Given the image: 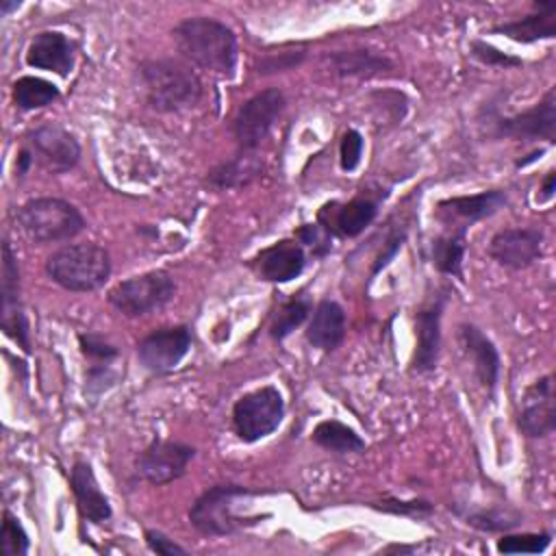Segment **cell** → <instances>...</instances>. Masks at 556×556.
Returning a JSON list of instances; mask_svg holds the SVG:
<instances>
[{"label": "cell", "instance_id": "6da1fadb", "mask_svg": "<svg viewBox=\"0 0 556 556\" xmlns=\"http://www.w3.org/2000/svg\"><path fill=\"white\" fill-rule=\"evenodd\" d=\"M174 41L178 52L202 70L230 78L237 67V37L230 26L215 17L195 15L176 24Z\"/></svg>", "mask_w": 556, "mask_h": 556}, {"label": "cell", "instance_id": "7a4b0ae2", "mask_svg": "<svg viewBox=\"0 0 556 556\" xmlns=\"http://www.w3.org/2000/svg\"><path fill=\"white\" fill-rule=\"evenodd\" d=\"M139 76L148 104L161 113L191 109L202 98L198 74L176 59H152L139 65Z\"/></svg>", "mask_w": 556, "mask_h": 556}, {"label": "cell", "instance_id": "3957f363", "mask_svg": "<svg viewBox=\"0 0 556 556\" xmlns=\"http://www.w3.org/2000/svg\"><path fill=\"white\" fill-rule=\"evenodd\" d=\"M46 274L65 291H98L111 276V256L98 243H67L48 256Z\"/></svg>", "mask_w": 556, "mask_h": 556}, {"label": "cell", "instance_id": "277c9868", "mask_svg": "<svg viewBox=\"0 0 556 556\" xmlns=\"http://www.w3.org/2000/svg\"><path fill=\"white\" fill-rule=\"evenodd\" d=\"M20 230L33 243H61L70 241L87 228L83 213L61 198H30L15 211Z\"/></svg>", "mask_w": 556, "mask_h": 556}, {"label": "cell", "instance_id": "5b68a950", "mask_svg": "<svg viewBox=\"0 0 556 556\" xmlns=\"http://www.w3.org/2000/svg\"><path fill=\"white\" fill-rule=\"evenodd\" d=\"M252 495L250 489L241 484H215L208 486L189 508V523L204 536H226L235 534L263 517L269 515H239L235 510L237 502Z\"/></svg>", "mask_w": 556, "mask_h": 556}, {"label": "cell", "instance_id": "8992f818", "mask_svg": "<svg viewBox=\"0 0 556 556\" xmlns=\"http://www.w3.org/2000/svg\"><path fill=\"white\" fill-rule=\"evenodd\" d=\"M176 295V280L165 269H152L122 280L109 291V304L126 317H143L167 306Z\"/></svg>", "mask_w": 556, "mask_h": 556}, {"label": "cell", "instance_id": "52a82bcc", "mask_svg": "<svg viewBox=\"0 0 556 556\" xmlns=\"http://www.w3.org/2000/svg\"><path fill=\"white\" fill-rule=\"evenodd\" d=\"M285 417V400L278 387L265 384L243 393L232 406V428L243 443L269 437Z\"/></svg>", "mask_w": 556, "mask_h": 556}, {"label": "cell", "instance_id": "ba28073f", "mask_svg": "<svg viewBox=\"0 0 556 556\" xmlns=\"http://www.w3.org/2000/svg\"><path fill=\"white\" fill-rule=\"evenodd\" d=\"M285 93L278 87L263 89L245 100L232 119V135L237 139V148L241 152H256V148L263 143V139L278 122L280 113L285 111Z\"/></svg>", "mask_w": 556, "mask_h": 556}, {"label": "cell", "instance_id": "9c48e42d", "mask_svg": "<svg viewBox=\"0 0 556 556\" xmlns=\"http://www.w3.org/2000/svg\"><path fill=\"white\" fill-rule=\"evenodd\" d=\"M0 326L26 354H30V330L20 298V267L9 239L2 241V271H0Z\"/></svg>", "mask_w": 556, "mask_h": 556}, {"label": "cell", "instance_id": "30bf717a", "mask_svg": "<svg viewBox=\"0 0 556 556\" xmlns=\"http://www.w3.org/2000/svg\"><path fill=\"white\" fill-rule=\"evenodd\" d=\"M193 456L195 447L187 443L172 439H154L143 447V452H139L135 467L146 482L163 486L182 478Z\"/></svg>", "mask_w": 556, "mask_h": 556}, {"label": "cell", "instance_id": "8fae6325", "mask_svg": "<svg viewBox=\"0 0 556 556\" xmlns=\"http://www.w3.org/2000/svg\"><path fill=\"white\" fill-rule=\"evenodd\" d=\"M495 135L515 141H547L554 143L556 137V89L549 87L545 96L530 109L500 117L495 122Z\"/></svg>", "mask_w": 556, "mask_h": 556}, {"label": "cell", "instance_id": "7c38bea8", "mask_svg": "<svg viewBox=\"0 0 556 556\" xmlns=\"http://www.w3.org/2000/svg\"><path fill=\"white\" fill-rule=\"evenodd\" d=\"M191 348L189 326H167L146 334L137 343L139 363L156 376L174 371Z\"/></svg>", "mask_w": 556, "mask_h": 556}, {"label": "cell", "instance_id": "4fadbf2b", "mask_svg": "<svg viewBox=\"0 0 556 556\" xmlns=\"http://www.w3.org/2000/svg\"><path fill=\"white\" fill-rule=\"evenodd\" d=\"M545 232L536 226L497 230L489 241V256L508 269H528L543 254Z\"/></svg>", "mask_w": 556, "mask_h": 556}, {"label": "cell", "instance_id": "5bb4252c", "mask_svg": "<svg viewBox=\"0 0 556 556\" xmlns=\"http://www.w3.org/2000/svg\"><path fill=\"white\" fill-rule=\"evenodd\" d=\"M517 428L528 439H545L556 428V404H554V378L552 374L534 380L521 397L517 410Z\"/></svg>", "mask_w": 556, "mask_h": 556}, {"label": "cell", "instance_id": "9a60e30c", "mask_svg": "<svg viewBox=\"0 0 556 556\" xmlns=\"http://www.w3.org/2000/svg\"><path fill=\"white\" fill-rule=\"evenodd\" d=\"M506 202L508 195L502 189H489L469 195H452L437 204V217L447 228L467 232L471 224L495 215L500 208L506 206Z\"/></svg>", "mask_w": 556, "mask_h": 556}, {"label": "cell", "instance_id": "2e32d148", "mask_svg": "<svg viewBox=\"0 0 556 556\" xmlns=\"http://www.w3.org/2000/svg\"><path fill=\"white\" fill-rule=\"evenodd\" d=\"M445 308V295L437 293L415 313V352L410 369L428 374L437 369L441 352V317Z\"/></svg>", "mask_w": 556, "mask_h": 556}, {"label": "cell", "instance_id": "e0dca14e", "mask_svg": "<svg viewBox=\"0 0 556 556\" xmlns=\"http://www.w3.org/2000/svg\"><path fill=\"white\" fill-rule=\"evenodd\" d=\"M378 215V200L356 195L348 202H328L317 213V224L330 237L352 239L358 237Z\"/></svg>", "mask_w": 556, "mask_h": 556}, {"label": "cell", "instance_id": "ac0fdd59", "mask_svg": "<svg viewBox=\"0 0 556 556\" xmlns=\"http://www.w3.org/2000/svg\"><path fill=\"white\" fill-rule=\"evenodd\" d=\"M30 146L33 154L52 174H63L72 169L80 159V143L76 141V137L54 122L37 126L30 132Z\"/></svg>", "mask_w": 556, "mask_h": 556}, {"label": "cell", "instance_id": "d6986e66", "mask_svg": "<svg viewBox=\"0 0 556 556\" xmlns=\"http://www.w3.org/2000/svg\"><path fill=\"white\" fill-rule=\"evenodd\" d=\"M252 267L267 282H289L304 271L306 252L295 237L280 239L269 248H263L252 258Z\"/></svg>", "mask_w": 556, "mask_h": 556}, {"label": "cell", "instance_id": "ffe728a7", "mask_svg": "<svg viewBox=\"0 0 556 556\" xmlns=\"http://www.w3.org/2000/svg\"><path fill=\"white\" fill-rule=\"evenodd\" d=\"M458 341L463 352L471 358L473 376L478 378L480 387L486 391V395H493L500 380V365H502L495 343L473 324L458 326Z\"/></svg>", "mask_w": 556, "mask_h": 556}, {"label": "cell", "instance_id": "44dd1931", "mask_svg": "<svg viewBox=\"0 0 556 556\" xmlns=\"http://www.w3.org/2000/svg\"><path fill=\"white\" fill-rule=\"evenodd\" d=\"M74 52L76 46L67 35L59 30H41L26 48V63L35 70H46L65 78L74 70Z\"/></svg>", "mask_w": 556, "mask_h": 556}, {"label": "cell", "instance_id": "7402d4cb", "mask_svg": "<svg viewBox=\"0 0 556 556\" xmlns=\"http://www.w3.org/2000/svg\"><path fill=\"white\" fill-rule=\"evenodd\" d=\"M70 489L76 500L80 517L89 523H106L113 517L109 497L102 493L93 467L87 460H76L70 471Z\"/></svg>", "mask_w": 556, "mask_h": 556}, {"label": "cell", "instance_id": "603a6c76", "mask_svg": "<svg viewBox=\"0 0 556 556\" xmlns=\"http://www.w3.org/2000/svg\"><path fill=\"white\" fill-rule=\"evenodd\" d=\"M495 35H504L517 43H534L556 37V0H534L532 13L521 20L504 22L491 28Z\"/></svg>", "mask_w": 556, "mask_h": 556}, {"label": "cell", "instance_id": "cb8c5ba5", "mask_svg": "<svg viewBox=\"0 0 556 556\" xmlns=\"http://www.w3.org/2000/svg\"><path fill=\"white\" fill-rule=\"evenodd\" d=\"M306 341L321 350L332 352L337 350L345 339V311L337 300H321L315 311L311 313V319L304 330Z\"/></svg>", "mask_w": 556, "mask_h": 556}, {"label": "cell", "instance_id": "d4e9b609", "mask_svg": "<svg viewBox=\"0 0 556 556\" xmlns=\"http://www.w3.org/2000/svg\"><path fill=\"white\" fill-rule=\"evenodd\" d=\"M330 70L341 78H376L391 74L395 67L391 59L384 54L369 50V48H354V50H334L326 54Z\"/></svg>", "mask_w": 556, "mask_h": 556}, {"label": "cell", "instance_id": "484cf974", "mask_svg": "<svg viewBox=\"0 0 556 556\" xmlns=\"http://www.w3.org/2000/svg\"><path fill=\"white\" fill-rule=\"evenodd\" d=\"M78 348H80L83 356L91 363V367L87 371L89 389L98 384V391H102L109 384H113L115 374L111 369V363L119 356V350L113 343H109L102 334H96V332H80Z\"/></svg>", "mask_w": 556, "mask_h": 556}, {"label": "cell", "instance_id": "4316f807", "mask_svg": "<svg viewBox=\"0 0 556 556\" xmlns=\"http://www.w3.org/2000/svg\"><path fill=\"white\" fill-rule=\"evenodd\" d=\"M263 172V161L256 156V152H237L232 159L217 163L206 174V182L213 189H241L248 187L252 180H256Z\"/></svg>", "mask_w": 556, "mask_h": 556}, {"label": "cell", "instance_id": "83f0119b", "mask_svg": "<svg viewBox=\"0 0 556 556\" xmlns=\"http://www.w3.org/2000/svg\"><path fill=\"white\" fill-rule=\"evenodd\" d=\"M311 441L332 454H361L365 450V441L356 434V430L339 419L319 421L313 428Z\"/></svg>", "mask_w": 556, "mask_h": 556}, {"label": "cell", "instance_id": "f1b7e54d", "mask_svg": "<svg viewBox=\"0 0 556 556\" xmlns=\"http://www.w3.org/2000/svg\"><path fill=\"white\" fill-rule=\"evenodd\" d=\"M467 250L465 230H450L434 237L430 243V261L437 271L454 278H463V258Z\"/></svg>", "mask_w": 556, "mask_h": 556}, {"label": "cell", "instance_id": "f546056e", "mask_svg": "<svg viewBox=\"0 0 556 556\" xmlns=\"http://www.w3.org/2000/svg\"><path fill=\"white\" fill-rule=\"evenodd\" d=\"M11 96H13V102L17 109L35 111V109H43V106L52 104L61 93H59V87L46 78L22 76L13 83Z\"/></svg>", "mask_w": 556, "mask_h": 556}, {"label": "cell", "instance_id": "4dcf8cb0", "mask_svg": "<svg viewBox=\"0 0 556 556\" xmlns=\"http://www.w3.org/2000/svg\"><path fill=\"white\" fill-rule=\"evenodd\" d=\"M311 311H313V302L306 295H293L285 300L271 317V324H269L271 339L274 341L287 339L295 328H300L308 319Z\"/></svg>", "mask_w": 556, "mask_h": 556}, {"label": "cell", "instance_id": "1f68e13d", "mask_svg": "<svg viewBox=\"0 0 556 556\" xmlns=\"http://www.w3.org/2000/svg\"><path fill=\"white\" fill-rule=\"evenodd\" d=\"M465 523L482 532H508L521 523V513L513 508H478L463 515Z\"/></svg>", "mask_w": 556, "mask_h": 556}, {"label": "cell", "instance_id": "d6a6232c", "mask_svg": "<svg viewBox=\"0 0 556 556\" xmlns=\"http://www.w3.org/2000/svg\"><path fill=\"white\" fill-rule=\"evenodd\" d=\"M28 547H30V541H28L24 526L11 510H4L2 513V532H0L2 556H26Z\"/></svg>", "mask_w": 556, "mask_h": 556}, {"label": "cell", "instance_id": "836d02e7", "mask_svg": "<svg viewBox=\"0 0 556 556\" xmlns=\"http://www.w3.org/2000/svg\"><path fill=\"white\" fill-rule=\"evenodd\" d=\"M552 543V532H523L504 534L497 539V552L502 554H541Z\"/></svg>", "mask_w": 556, "mask_h": 556}, {"label": "cell", "instance_id": "e575fe53", "mask_svg": "<svg viewBox=\"0 0 556 556\" xmlns=\"http://www.w3.org/2000/svg\"><path fill=\"white\" fill-rule=\"evenodd\" d=\"M376 510L389 513V515H397V517H413V519H421L432 515L434 506L428 500H397V497H382L378 502L369 504Z\"/></svg>", "mask_w": 556, "mask_h": 556}, {"label": "cell", "instance_id": "d590c367", "mask_svg": "<svg viewBox=\"0 0 556 556\" xmlns=\"http://www.w3.org/2000/svg\"><path fill=\"white\" fill-rule=\"evenodd\" d=\"M469 54L480 61L482 65H489V67H519L521 65V59L519 56H513L508 52H502L500 48H495L493 43L484 41V39H473L469 43Z\"/></svg>", "mask_w": 556, "mask_h": 556}, {"label": "cell", "instance_id": "8d00e7d4", "mask_svg": "<svg viewBox=\"0 0 556 556\" xmlns=\"http://www.w3.org/2000/svg\"><path fill=\"white\" fill-rule=\"evenodd\" d=\"M295 239L300 241L302 248H308L313 252V256L321 258L330 252L332 248V237L315 222V224H302L298 230H295Z\"/></svg>", "mask_w": 556, "mask_h": 556}, {"label": "cell", "instance_id": "74e56055", "mask_svg": "<svg viewBox=\"0 0 556 556\" xmlns=\"http://www.w3.org/2000/svg\"><path fill=\"white\" fill-rule=\"evenodd\" d=\"M363 148H365L363 135L354 128H348L341 137V143H339V163H341L343 172H354L358 167L361 156H363Z\"/></svg>", "mask_w": 556, "mask_h": 556}, {"label": "cell", "instance_id": "f35d334b", "mask_svg": "<svg viewBox=\"0 0 556 556\" xmlns=\"http://www.w3.org/2000/svg\"><path fill=\"white\" fill-rule=\"evenodd\" d=\"M404 241H406V228H404V226H402V228H391V230L387 232V237H384V241H382V248H380V252H378L376 258H374L371 276L380 274V271L395 258V254L402 250Z\"/></svg>", "mask_w": 556, "mask_h": 556}, {"label": "cell", "instance_id": "ab89813d", "mask_svg": "<svg viewBox=\"0 0 556 556\" xmlns=\"http://www.w3.org/2000/svg\"><path fill=\"white\" fill-rule=\"evenodd\" d=\"M304 61V52L295 50V52H278V54H269L265 59H261L256 63V72L258 74H276V72H287L298 67Z\"/></svg>", "mask_w": 556, "mask_h": 556}, {"label": "cell", "instance_id": "60d3db41", "mask_svg": "<svg viewBox=\"0 0 556 556\" xmlns=\"http://www.w3.org/2000/svg\"><path fill=\"white\" fill-rule=\"evenodd\" d=\"M146 545L150 547V552L161 554V556H174V554H187V547L178 545L174 539H169L165 532L161 530H146L143 534Z\"/></svg>", "mask_w": 556, "mask_h": 556}, {"label": "cell", "instance_id": "b9f144b4", "mask_svg": "<svg viewBox=\"0 0 556 556\" xmlns=\"http://www.w3.org/2000/svg\"><path fill=\"white\" fill-rule=\"evenodd\" d=\"M554 189H556V174L549 169L539 187V202H547L554 195Z\"/></svg>", "mask_w": 556, "mask_h": 556}, {"label": "cell", "instance_id": "7bdbcfd3", "mask_svg": "<svg viewBox=\"0 0 556 556\" xmlns=\"http://www.w3.org/2000/svg\"><path fill=\"white\" fill-rule=\"evenodd\" d=\"M33 159H35V154H33L30 150L22 148V150L17 152V161H15V176H24V174L30 169Z\"/></svg>", "mask_w": 556, "mask_h": 556}, {"label": "cell", "instance_id": "ee69618b", "mask_svg": "<svg viewBox=\"0 0 556 556\" xmlns=\"http://www.w3.org/2000/svg\"><path fill=\"white\" fill-rule=\"evenodd\" d=\"M20 7V2L17 0H13V2H9V0H0V13L2 15H9L11 11H15Z\"/></svg>", "mask_w": 556, "mask_h": 556}]
</instances>
